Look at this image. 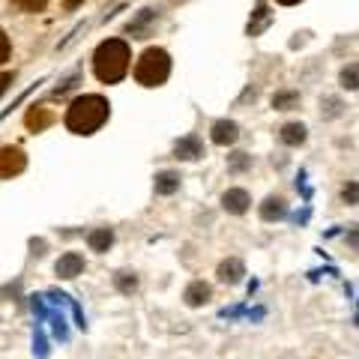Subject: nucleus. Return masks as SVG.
Wrapping results in <instances>:
<instances>
[{"mask_svg": "<svg viewBox=\"0 0 359 359\" xmlns=\"http://www.w3.org/2000/svg\"><path fill=\"white\" fill-rule=\"evenodd\" d=\"M108 114H111L108 99L87 93V96H78L69 105V111H66V126H69V132H75V135H93L96 129H102Z\"/></svg>", "mask_w": 359, "mask_h": 359, "instance_id": "obj_1", "label": "nucleus"}, {"mask_svg": "<svg viewBox=\"0 0 359 359\" xmlns=\"http://www.w3.org/2000/svg\"><path fill=\"white\" fill-rule=\"evenodd\" d=\"M132 51L123 39H105L93 54V72L102 84H117L129 72Z\"/></svg>", "mask_w": 359, "mask_h": 359, "instance_id": "obj_2", "label": "nucleus"}, {"mask_svg": "<svg viewBox=\"0 0 359 359\" xmlns=\"http://www.w3.org/2000/svg\"><path fill=\"white\" fill-rule=\"evenodd\" d=\"M171 75V57L165 48H147L135 63V81L144 87H159Z\"/></svg>", "mask_w": 359, "mask_h": 359, "instance_id": "obj_3", "label": "nucleus"}, {"mask_svg": "<svg viewBox=\"0 0 359 359\" xmlns=\"http://www.w3.org/2000/svg\"><path fill=\"white\" fill-rule=\"evenodd\" d=\"M27 168V156L18 147H0V177H15Z\"/></svg>", "mask_w": 359, "mask_h": 359, "instance_id": "obj_4", "label": "nucleus"}, {"mask_svg": "<svg viewBox=\"0 0 359 359\" xmlns=\"http://www.w3.org/2000/svg\"><path fill=\"white\" fill-rule=\"evenodd\" d=\"M156 21H159V13H156V9H141V13L126 25V33L132 39H147L150 27L156 25Z\"/></svg>", "mask_w": 359, "mask_h": 359, "instance_id": "obj_5", "label": "nucleus"}, {"mask_svg": "<svg viewBox=\"0 0 359 359\" xmlns=\"http://www.w3.org/2000/svg\"><path fill=\"white\" fill-rule=\"evenodd\" d=\"M249 204H252V198L245 189H228V192L222 195V207L228 210L231 216H243V212L249 210Z\"/></svg>", "mask_w": 359, "mask_h": 359, "instance_id": "obj_6", "label": "nucleus"}, {"mask_svg": "<svg viewBox=\"0 0 359 359\" xmlns=\"http://www.w3.org/2000/svg\"><path fill=\"white\" fill-rule=\"evenodd\" d=\"M240 138V126L233 120H216L212 123V144H219V147H228Z\"/></svg>", "mask_w": 359, "mask_h": 359, "instance_id": "obj_7", "label": "nucleus"}, {"mask_svg": "<svg viewBox=\"0 0 359 359\" xmlns=\"http://www.w3.org/2000/svg\"><path fill=\"white\" fill-rule=\"evenodd\" d=\"M81 269H84V257L78 252H69V255H63L57 261L54 273H57L60 278H75V276H81Z\"/></svg>", "mask_w": 359, "mask_h": 359, "instance_id": "obj_8", "label": "nucleus"}, {"mask_svg": "<svg viewBox=\"0 0 359 359\" xmlns=\"http://www.w3.org/2000/svg\"><path fill=\"white\" fill-rule=\"evenodd\" d=\"M51 123H54V114H51L48 108H36V105H33L27 114H25V126H27L30 132H45V129L51 126Z\"/></svg>", "mask_w": 359, "mask_h": 359, "instance_id": "obj_9", "label": "nucleus"}, {"mask_svg": "<svg viewBox=\"0 0 359 359\" xmlns=\"http://www.w3.org/2000/svg\"><path fill=\"white\" fill-rule=\"evenodd\" d=\"M174 156H177V159H183V162H195V159H201V156H204V147H201V141L195 138V135H189V138L177 141Z\"/></svg>", "mask_w": 359, "mask_h": 359, "instance_id": "obj_10", "label": "nucleus"}, {"mask_svg": "<svg viewBox=\"0 0 359 359\" xmlns=\"http://www.w3.org/2000/svg\"><path fill=\"white\" fill-rule=\"evenodd\" d=\"M243 276H245V266H243V261H237V257H228V261L219 264V282L237 285Z\"/></svg>", "mask_w": 359, "mask_h": 359, "instance_id": "obj_11", "label": "nucleus"}, {"mask_svg": "<svg viewBox=\"0 0 359 359\" xmlns=\"http://www.w3.org/2000/svg\"><path fill=\"white\" fill-rule=\"evenodd\" d=\"M180 183H183V177H180L177 171H159L153 180V189H156V195H174Z\"/></svg>", "mask_w": 359, "mask_h": 359, "instance_id": "obj_12", "label": "nucleus"}, {"mask_svg": "<svg viewBox=\"0 0 359 359\" xmlns=\"http://www.w3.org/2000/svg\"><path fill=\"white\" fill-rule=\"evenodd\" d=\"M278 138H282V144H287V147H299V144H306L309 132L302 123H285L282 132H278Z\"/></svg>", "mask_w": 359, "mask_h": 359, "instance_id": "obj_13", "label": "nucleus"}, {"mask_svg": "<svg viewBox=\"0 0 359 359\" xmlns=\"http://www.w3.org/2000/svg\"><path fill=\"white\" fill-rule=\"evenodd\" d=\"M285 212H287V204H285V198H266L264 204H261V219L264 222H278V219H285Z\"/></svg>", "mask_w": 359, "mask_h": 359, "instance_id": "obj_14", "label": "nucleus"}, {"mask_svg": "<svg viewBox=\"0 0 359 359\" xmlns=\"http://www.w3.org/2000/svg\"><path fill=\"white\" fill-rule=\"evenodd\" d=\"M212 297V290H210V285L207 282H192L186 287V306H192V309H198V306H204V302Z\"/></svg>", "mask_w": 359, "mask_h": 359, "instance_id": "obj_15", "label": "nucleus"}, {"mask_svg": "<svg viewBox=\"0 0 359 359\" xmlns=\"http://www.w3.org/2000/svg\"><path fill=\"white\" fill-rule=\"evenodd\" d=\"M111 243H114V231L111 228H96V231H90V237H87V245L93 252H108Z\"/></svg>", "mask_w": 359, "mask_h": 359, "instance_id": "obj_16", "label": "nucleus"}, {"mask_svg": "<svg viewBox=\"0 0 359 359\" xmlns=\"http://www.w3.org/2000/svg\"><path fill=\"white\" fill-rule=\"evenodd\" d=\"M266 25H269V9H266V4L261 0L257 9H255V21H249V36H257V33H261Z\"/></svg>", "mask_w": 359, "mask_h": 359, "instance_id": "obj_17", "label": "nucleus"}, {"mask_svg": "<svg viewBox=\"0 0 359 359\" xmlns=\"http://www.w3.org/2000/svg\"><path fill=\"white\" fill-rule=\"evenodd\" d=\"M252 168V156L249 153H233L228 156V171L231 174H243V171H249Z\"/></svg>", "mask_w": 359, "mask_h": 359, "instance_id": "obj_18", "label": "nucleus"}, {"mask_svg": "<svg viewBox=\"0 0 359 359\" xmlns=\"http://www.w3.org/2000/svg\"><path fill=\"white\" fill-rule=\"evenodd\" d=\"M299 105V93H294V90H285V93H276L273 96V108L276 111H287V108H294Z\"/></svg>", "mask_w": 359, "mask_h": 359, "instance_id": "obj_19", "label": "nucleus"}, {"mask_svg": "<svg viewBox=\"0 0 359 359\" xmlns=\"http://www.w3.org/2000/svg\"><path fill=\"white\" fill-rule=\"evenodd\" d=\"M341 87L344 90H359V63H347L341 69Z\"/></svg>", "mask_w": 359, "mask_h": 359, "instance_id": "obj_20", "label": "nucleus"}, {"mask_svg": "<svg viewBox=\"0 0 359 359\" xmlns=\"http://www.w3.org/2000/svg\"><path fill=\"white\" fill-rule=\"evenodd\" d=\"M13 6H18L21 13H42L48 6V0H9Z\"/></svg>", "mask_w": 359, "mask_h": 359, "instance_id": "obj_21", "label": "nucleus"}, {"mask_svg": "<svg viewBox=\"0 0 359 359\" xmlns=\"http://www.w3.org/2000/svg\"><path fill=\"white\" fill-rule=\"evenodd\" d=\"M117 287L123 290V294H132L135 287H138V278H135V273H117Z\"/></svg>", "mask_w": 359, "mask_h": 359, "instance_id": "obj_22", "label": "nucleus"}, {"mask_svg": "<svg viewBox=\"0 0 359 359\" xmlns=\"http://www.w3.org/2000/svg\"><path fill=\"white\" fill-rule=\"evenodd\" d=\"M320 111H323V117H327V120H332V117L341 114V102L335 96H330V99H323V102H320Z\"/></svg>", "mask_w": 359, "mask_h": 359, "instance_id": "obj_23", "label": "nucleus"}, {"mask_svg": "<svg viewBox=\"0 0 359 359\" xmlns=\"http://www.w3.org/2000/svg\"><path fill=\"white\" fill-rule=\"evenodd\" d=\"M341 201L344 204H359V183H347L341 189Z\"/></svg>", "mask_w": 359, "mask_h": 359, "instance_id": "obj_24", "label": "nucleus"}, {"mask_svg": "<svg viewBox=\"0 0 359 359\" xmlns=\"http://www.w3.org/2000/svg\"><path fill=\"white\" fill-rule=\"evenodd\" d=\"M9 51H13V45H9V36H6L4 30H0V66L9 60Z\"/></svg>", "mask_w": 359, "mask_h": 359, "instance_id": "obj_25", "label": "nucleus"}, {"mask_svg": "<svg viewBox=\"0 0 359 359\" xmlns=\"http://www.w3.org/2000/svg\"><path fill=\"white\" fill-rule=\"evenodd\" d=\"M13 72H4V75H0V96H4L6 93V90H9V84H13Z\"/></svg>", "mask_w": 359, "mask_h": 359, "instance_id": "obj_26", "label": "nucleus"}, {"mask_svg": "<svg viewBox=\"0 0 359 359\" xmlns=\"http://www.w3.org/2000/svg\"><path fill=\"white\" fill-rule=\"evenodd\" d=\"M347 243H351L353 249H359V228H353V231H351V237H347Z\"/></svg>", "mask_w": 359, "mask_h": 359, "instance_id": "obj_27", "label": "nucleus"}, {"mask_svg": "<svg viewBox=\"0 0 359 359\" xmlns=\"http://www.w3.org/2000/svg\"><path fill=\"white\" fill-rule=\"evenodd\" d=\"M81 4H84V0H63V6H66V9H78Z\"/></svg>", "mask_w": 359, "mask_h": 359, "instance_id": "obj_28", "label": "nucleus"}, {"mask_svg": "<svg viewBox=\"0 0 359 359\" xmlns=\"http://www.w3.org/2000/svg\"><path fill=\"white\" fill-rule=\"evenodd\" d=\"M278 4H285V6H294V4H299V0H278Z\"/></svg>", "mask_w": 359, "mask_h": 359, "instance_id": "obj_29", "label": "nucleus"}]
</instances>
